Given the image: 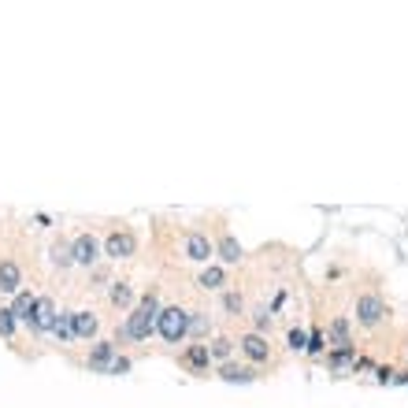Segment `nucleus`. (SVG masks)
Returning a JSON list of instances; mask_svg holds the SVG:
<instances>
[{
    "label": "nucleus",
    "instance_id": "nucleus-1",
    "mask_svg": "<svg viewBox=\"0 0 408 408\" xmlns=\"http://www.w3.org/2000/svg\"><path fill=\"white\" fill-rule=\"evenodd\" d=\"M156 315H160V289L149 286L126 312V323L115 334V349H119V341H149V334H156Z\"/></svg>",
    "mask_w": 408,
    "mask_h": 408
},
{
    "label": "nucleus",
    "instance_id": "nucleus-2",
    "mask_svg": "<svg viewBox=\"0 0 408 408\" xmlns=\"http://www.w3.org/2000/svg\"><path fill=\"white\" fill-rule=\"evenodd\" d=\"M156 334H160L167 346H178V341L190 338V312L182 305H167L156 315Z\"/></svg>",
    "mask_w": 408,
    "mask_h": 408
},
{
    "label": "nucleus",
    "instance_id": "nucleus-3",
    "mask_svg": "<svg viewBox=\"0 0 408 408\" xmlns=\"http://www.w3.org/2000/svg\"><path fill=\"white\" fill-rule=\"evenodd\" d=\"M390 315V305L383 294H375V289H367V294L357 297V323L364 327V331H375V327H383Z\"/></svg>",
    "mask_w": 408,
    "mask_h": 408
},
{
    "label": "nucleus",
    "instance_id": "nucleus-4",
    "mask_svg": "<svg viewBox=\"0 0 408 408\" xmlns=\"http://www.w3.org/2000/svg\"><path fill=\"white\" fill-rule=\"evenodd\" d=\"M138 253V234L130 227H115L108 238H104V256L108 260H130Z\"/></svg>",
    "mask_w": 408,
    "mask_h": 408
},
{
    "label": "nucleus",
    "instance_id": "nucleus-5",
    "mask_svg": "<svg viewBox=\"0 0 408 408\" xmlns=\"http://www.w3.org/2000/svg\"><path fill=\"white\" fill-rule=\"evenodd\" d=\"M71 256H74L78 268H93L97 260L104 256V245H100V238H97L93 230H82V234L71 242Z\"/></svg>",
    "mask_w": 408,
    "mask_h": 408
},
{
    "label": "nucleus",
    "instance_id": "nucleus-6",
    "mask_svg": "<svg viewBox=\"0 0 408 408\" xmlns=\"http://www.w3.org/2000/svg\"><path fill=\"white\" fill-rule=\"evenodd\" d=\"M182 253H186V260H193V264H212V256H216V242L208 238L204 230H190L186 234V242H182Z\"/></svg>",
    "mask_w": 408,
    "mask_h": 408
},
{
    "label": "nucleus",
    "instance_id": "nucleus-7",
    "mask_svg": "<svg viewBox=\"0 0 408 408\" xmlns=\"http://www.w3.org/2000/svg\"><path fill=\"white\" fill-rule=\"evenodd\" d=\"M238 349L245 353L249 364H271V341H268V334L245 331V334L238 338Z\"/></svg>",
    "mask_w": 408,
    "mask_h": 408
},
{
    "label": "nucleus",
    "instance_id": "nucleus-8",
    "mask_svg": "<svg viewBox=\"0 0 408 408\" xmlns=\"http://www.w3.org/2000/svg\"><path fill=\"white\" fill-rule=\"evenodd\" d=\"M178 364L186 367L190 375H208L212 371V357H208V341H193L178 353Z\"/></svg>",
    "mask_w": 408,
    "mask_h": 408
},
{
    "label": "nucleus",
    "instance_id": "nucleus-9",
    "mask_svg": "<svg viewBox=\"0 0 408 408\" xmlns=\"http://www.w3.org/2000/svg\"><path fill=\"white\" fill-rule=\"evenodd\" d=\"M56 301L52 297H37L34 301V308H30V320H26V327H30L34 334H45V331H52V323H56Z\"/></svg>",
    "mask_w": 408,
    "mask_h": 408
},
{
    "label": "nucleus",
    "instance_id": "nucleus-10",
    "mask_svg": "<svg viewBox=\"0 0 408 408\" xmlns=\"http://www.w3.org/2000/svg\"><path fill=\"white\" fill-rule=\"evenodd\" d=\"M115 357H119V353H115V341H93V349H89L86 367H89V371L108 375V367H112V360H115Z\"/></svg>",
    "mask_w": 408,
    "mask_h": 408
},
{
    "label": "nucleus",
    "instance_id": "nucleus-11",
    "mask_svg": "<svg viewBox=\"0 0 408 408\" xmlns=\"http://www.w3.org/2000/svg\"><path fill=\"white\" fill-rule=\"evenodd\" d=\"M71 327H74V338L93 341V338L100 334V315H97V312H89V308L71 312Z\"/></svg>",
    "mask_w": 408,
    "mask_h": 408
},
{
    "label": "nucleus",
    "instance_id": "nucleus-12",
    "mask_svg": "<svg viewBox=\"0 0 408 408\" xmlns=\"http://www.w3.org/2000/svg\"><path fill=\"white\" fill-rule=\"evenodd\" d=\"M108 305L115 312H130V308H134V286H130V279H115L108 286Z\"/></svg>",
    "mask_w": 408,
    "mask_h": 408
},
{
    "label": "nucleus",
    "instance_id": "nucleus-13",
    "mask_svg": "<svg viewBox=\"0 0 408 408\" xmlns=\"http://www.w3.org/2000/svg\"><path fill=\"white\" fill-rule=\"evenodd\" d=\"M327 346L334 349H353V331H349V315H334L327 327Z\"/></svg>",
    "mask_w": 408,
    "mask_h": 408
},
{
    "label": "nucleus",
    "instance_id": "nucleus-14",
    "mask_svg": "<svg viewBox=\"0 0 408 408\" xmlns=\"http://www.w3.org/2000/svg\"><path fill=\"white\" fill-rule=\"evenodd\" d=\"M216 256L223 260V264H238V260L245 256V249H242V242L234 238L230 230H219V242H216Z\"/></svg>",
    "mask_w": 408,
    "mask_h": 408
},
{
    "label": "nucleus",
    "instance_id": "nucleus-15",
    "mask_svg": "<svg viewBox=\"0 0 408 408\" xmlns=\"http://www.w3.org/2000/svg\"><path fill=\"white\" fill-rule=\"evenodd\" d=\"M22 289V271L15 260H0V294H11L15 297Z\"/></svg>",
    "mask_w": 408,
    "mask_h": 408
},
{
    "label": "nucleus",
    "instance_id": "nucleus-16",
    "mask_svg": "<svg viewBox=\"0 0 408 408\" xmlns=\"http://www.w3.org/2000/svg\"><path fill=\"white\" fill-rule=\"evenodd\" d=\"M219 379H227V383H253L256 379V367H249V364H219Z\"/></svg>",
    "mask_w": 408,
    "mask_h": 408
},
{
    "label": "nucleus",
    "instance_id": "nucleus-17",
    "mask_svg": "<svg viewBox=\"0 0 408 408\" xmlns=\"http://www.w3.org/2000/svg\"><path fill=\"white\" fill-rule=\"evenodd\" d=\"M197 286H201V289H227V268H219V264L201 268V275H197Z\"/></svg>",
    "mask_w": 408,
    "mask_h": 408
},
{
    "label": "nucleus",
    "instance_id": "nucleus-18",
    "mask_svg": "<svg viewBox=\"0 0 408 408\" xmlns=\"http://www.w3.org/2000/svg\"><path fill=\"white\" fill-rule=\"evenodd\" d=\"M208 357H212V364H216V360L227 364V360L234 357V338H227V334L212 338V341H208Z\"/></svg>",
    "mask_w": 408,
    "mask_h": 408
},
{
    "label": "nucleus",
    "instance_id": "nucleus-19",
    "mask_svg": "<svg viewBox=\"0 0 408 408\" xmlns=\"http://www.w3.org/2000/svg\"><path fill=\"white\" fill-rule=\"evenodd\" d=\"M34 294H30V289H19V294L15 297H11V315H15V320L19 323H26V320H30V308H34Z\"/></svg>",
    "mask_w": 408,
    "mask_h": 408
},
{
    "label": "nucleus",
    "instance_id": "nucleus-20",
    "mask_svg": "<svg viewBox=\"0 0 408 408\" xmlns=\"http://www.w3.org/2000/svg\"><path fill=\"white\" fill-rule=\"evenodd\" d=\"M52 264H56L60 271H67L74 264V256H71V242L67 238H56V245H52Z\"/></svg>",
    "mask_w": 408,
    "mask_h": 408
},
{
    "label": "nucleus",
    "instance_id": "nucleus-21",
    "mask_svg": "<svg viewBox=\"0 0 408 408\" xmlns=\"http://www.w3.org/2000/svg\"><path fill=\"white\" fill-rule=\"evenodd\" d=\"M223 312L234 315V320H238V315L245 312V297H242V289H227V294H223Z\"/></svg>",
    "mask_w": 408,
    "mask_h": 408
},
{
    "label": "nucleus",
    "instance_id": "nucleus-22",
    "mask_svg": "<svg viewBox=\"0 0 408 408\" xmlns=\"http://www.w3.org/2000/svg\"><path fill=\"white\" fill-rule=\"evenodd\" d=\"M52 334L60 341H74V327H71V312H60L56 323H52Z\"/></svg>",
    "mask_w": 408,
    "mask_h": 408
},
{
    "label": "nucleus",
    "instance_id": "nucleus-23",
    "mask_svg": "<svg viewBox=\"0 0 408 408\" xmlns=\"http://www.w3.org/2000/svg\"><path fill=\"white\" fill-rule=\"evenodd\" d=\"M308 346V334L301 331V327H289V334H286V349H294V353H305Z\"/></svg>",
    "mask_w": 408,
    "mask_h": 408
},
{
    "label": "nucleus",
    "instance_id": "nucleus-24",
    "mask_svg": "<svg viewBox=\"0 0 408 408\" xmlns=\"http://www.w3.org/2000/svg\"><path fill=\"white\" fill-rule=\"evenodd\" d=\"M15 327L19 320L11 315V308H0V338H15Z\"/></svg>",
    "mask_w": 408,
    "mask_h": 408
},
{
    "label": "nucleus",
    "instance_id": "nucleus-25",
    "mask_svg": "<svg viewBox=\"0 0 408 408\" xmlns=\"http://www.w3.org/2000/svg\"><path fill=\"white\" fill-rule=\"evenodd\" d=\"M323 349H327L323 331H312V334H308V346H305V353H312V357H323Z\"/></svg>",
    "mask_w": 408,
    "mask_h": 408
},
{
    "label": "nucleus",
    "instance_id": "nucleus-26",
    "mask_svg": "<svg viewBox=\"0 0 408 408\" xmlns=\"http://www.w3.org/2000/svg\"><path fill=\"white\" fill-rule=\"evenodd\" d=\"M253 323H256V334L271 331V308H256V312H253Z\"/></svg>",
    "mask_w": 408,
    "mask_h": 408
},
{
    "label": "nucleus",
    "instance_id": "nucleus-27",
    "mask_svg": "<svg viewBox=\"0 0 408 408\" xmlns=\"http://www.w3.org/2000/svg\"><path fill=\"white\" fill-rule=\"evenodd\" d=\"M126 371H130V357H115L108 367V375H126Z\"/></svg>",
    "mask_w": 408,
    "mask_h": 408
},
{
    "label": "nucleus",
    "instance_id": "nucleus-28",
    "mask_svg": "<svg viewBox=\"0 0 408 408\" xmlns=\"http://www.w3.org/2000/svg\"><path fill=\"white\" fill-rule=\"evenodd\" d=\"M393 375H397L393 367H379V383H393Z\"/></svg>",
    "mask_w": 408,
    "mask_h": 408
}]
</instances>
